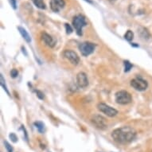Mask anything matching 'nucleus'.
Masks as SVG:
<instances>
[{
  "mask_svg": "<svg viewBox=\"0 0 152 152\" xmlns=\"http://www.w3.org/2000/svg\"><path fill=\"white\" fill-rule=\"evenodd\" d=\"M131 85L137 91H144L148 87V83L142 78L136 77L131 80Z\"/></svg>",
  "mask_w": 152,
  "mask_h": 152,
  "instance_id": "423d86ee",
  "label": "nucleus"
},
{
  "mask_svg": "<svg viewBox=\"0 0 152 152\" xmlns=\"http://www.w3.org/2000/svg\"><path fill=\"white\" fill-rule=\"evenodd\" d=\"M65 6V0H50V8L53 12H59Z\"/></svg>",
  "mask_w": 152,
  "mask_h": 152,
  "instance_id": "1a4fd4ad",
  "label": "nucleus"
},
{
  "mask_svg": "<svg viewBox=\"0 0 152 152\" xmlns=\"http://www.w3.org/2000/svg\"><path fill=\"white\" fill-rule=\"evenodd\" d=\"M133 37H134V34H133V32H132V30H127V32H126V34H124V38L127 41H128V42L132 41Z\"/></svg>",
  "mask_w": 152,
  "mask_h": 152,
  "instance_id": "2eb2a0df",
  "label": "nucleus"
},
{
  "mask_svg": "<svg viewBox=\"0 0 152 152\" xmlns=\"http://www.w3.org/2000/svg\"><path fill=\"white\" fill-rule=\"evenodd\" d=\"M132 68V65L128 61H124V71L125 72H129Z\"/></svg>",
  "mask_w": 152,
  "mask_h": 152,
  "instance_id": "a211bd4d",
  "label": "nucleus"
},
{
  "mask_svg": "<svg viewBox=\"0 0 152 152\" xmlns=\"http://www.w3.org/2000/svg\"><path fill=\"white\" fill-rule=\"evenodd\" d=\"M0 84H1V86L3 88V89L6 91V92H7L8 95H10V92H9V91H8L7 87V85H6V84H5V80H4V78H3V75H2V74H1V76H0Z\"/></svg>",
  "mask_w": 152,
  "mask_h": 152,
  "instance_id": "f3484780",
  "label": "nucleus"
},
{
  "mask_svg": "<svg viewBox=\"0 0 152 152\" xmlns=\"http://www.w3.org/2000/svg\"><path fill=\"white\" fill-rule=\"evenodd\" d=\"M42 41L45 43V45L49 46V47H53L55 45V42L50 34H48L46 33H42V36H41Z\"/></svg>",
  "mask_w": 152,
  "mask_h": 152,
  "instance_id": "9b49d317",
  "label": "nucleus"
},
{
  "mask_svg": "<svg viewBox=\"0 0 152 152\" xmlns=\"http://www.w3.org/2000/svg\"><path fill=\"white\" fill-rule=\"evenodd\" d=\"M139 33H140V36L142 37V38H146V39H148L150 37V34L149 32L147 31V29H145L143 27H140V30H139Z\"/></svg>",
  "mask_w": 152,
  "mask_h": 152,
  "instance_id": "4468645a",
  "label": "nucleus"
},
{
  "mask_svg": "<svg viewBox=\"0 0 152 152\" xmlns=\"http://www.w3.org/2000/svg\"><path fill=\"white\" fill-rule=\"evenodd\" d=\"M10 1V3L11 7H13L14 10H16L17 9V3H16V0H9Z\"/></svg>",
  "mask_w": 152,
  "mask_h": 152,
  "instance_id": "b1692460",
  "label": "nucleus"
},
{
  "mask_svg": "<svg viewBox=\"0 0 152 152\" xmlns=\"http://www.w3.org/2000/svg\"><path fill=\"white\" fill-rule=\"evenodd\" d=\"M33 3L34 4L37 8L39 9H42V10H44L45 9V4L44 3V0H32Z\"/></svg>",
  "mask_w": 152,
  "mask_h": 152,
  "instance_id": "ddd939ff",
  "label": "nucleus"
},
{
  "mask_svg": "<svg viewBox=\"0 0 152 152\" xmlns=\"http://www.w3.org/2000/svg\"><path fill=\"white\" fill-rule=\"evenodd\" d=\"M92 122L99 129H104V128H106V126H107V124H106V120L101 115H94L92 118Z\"/></svg>",
  "mask_w": 152,
  "mask_h": 152,
  "instance_id": "6e6552de",
  "label": "nucleus"
},
{
  "mask_svg": "<svg viewBox=\"0 0 152 152\" xmlns=\"http://www.w3.org/2000/svg\"><path fill=\"white\" fill-rule=\"evenodd\" d=\"M97 108L100 112H102V113L105 114V115H107V116H109V117L115 116V115L118 114L117 110H115V108L110 107V106L107 105L106 104H104V103H100V104H98Z\"/></svg>",
  "mask_w": 152,
  "mask_h": 152,
  "instance_id": "39448f33",
  "label": "nucleus"
},
{
  "mask_svg": "<svg viewBox=\"0 0 152 152\" xmlns=\"http://www.w3.org/2000/svg\"><path fill=\"white\" fill-rule=\"evenodd\" d=\"M63 56L69 61L71 64L74 65H77L78 63L80 62V58L77 54V53L69 50H66L63 53Z\"/></svg>",
  "mask_w": 152,
  "mask_h": 152,
  "instance_id": "0eeeda50",
  "label": "nucleus"
},
{
  "mask_svg": "<svg viewBox=\"0 0 152 152\" xmlns=\"http://www.w3.org/2000/svg\"><path fill=\"white\" fill-rule=\"evenodd\" d=\"M34 126L36 127V128L38 130V132H40V133H42V132H44L45 126H44V124H43L42 122H35Z\"/></svg>",
  "mask_w": 152,
  "mask_h": 152,
  "instance_id": "dca6fc26",
  "label": "nucleus"
},
{
  "mask_svg": "<svg viewBox=\"0 0 152 152\" xmlns=\"http://www.w3.org/2000/svg\"><path fill=\"white\" fill-rule=\"evenodd\" d=\"M18 75V72L17 69H14L11 70V72H10V76H11L13 78L17 77Z\"/></svg>",
  "mask_w": 152,
  "mask_h": 152,
  "instance_id": "5701e85b",
  "label": "nucleus"
},
{
  "mask_svg": "<svg viewBox=\"0 0 152 152\" xmlns=\"http://www.w3.org/2000/svg\"><path fill=\"white\" fill-rule=\"evenodd\" d=\"M4 145H5V147L6 149H7V152H13V147H11V145H10L9 142L5 141V142H4Z\"/></svg>",
  "mask_w": 152,
  "mask_h": 152,
  "instance_id": "6ab92c4d",
  "label": "nucleus"
},
{
  "mask_svg": "<svg viewBox=\"0 0 152 152\" xmlns=\"http://www.w3.org/2000/svg\"><path fill=\"white\" fill-rule=\"evenodd\" d=\"M86 25H87V22H86L85 17L83 15H78L75 16L72 19V26H73V27L75 28V30L77 31V34L79 36L82 35V29Z\"/></svg>",
  "mask_w": 152,
  "mask_h": 152,
  "instance_id": "f03ea898",
  "label": "nucleus"
},
{
  "mask_svg": "<svg viewBox=\"0 0 152 152\" xmlns=\"http://www.w3.org/2000/svg\"><path fill=\"white\" fill-rule=\"evenodd\" d=\"M136 136V132L131 127H122L112 132V137L120 144H127L132 142Z\"/></svg>",
  "mask_w": 152,
  "mask_h": 152,
  "instance_id": "f257e3e1",
  "label": "nucleus"
},
{
  "mask_svg": "<svg viewBox=\"0 0 152 152\" xmlns=\"http://www.w3.org/2000/svg\"><path fill=\"white\" fill-rule=\"evenodd\" d=\"M65 30H66V33H67V34H70L71 33H72V28L71 27V26H70L69 24L65 23Z\"/></svg>",
  "mask_w": 152,
  "mask_h": 152,
  "instance_id": "aec40b11",
  "label": "nucleus"
},
{
  "mask_svg": "<svg viewBox=\"0 0 152 152\" xmlns=\"http://www.w3.org/2000/svg\"><path fill=\"white\" fill-rule=\"evenodd\" d=\"M77 83L80 88H86L88 85V80L87 75L85 72H80L77 75Z\"/></svg>",
  "mask_w": 152,
  "mask_h": 152,
  "instance_id": "9d476101",
  "label": "nucleus"
},
{
  "mask_svg": "<svg viewBox=\"0 0 152 152\" xmlns=\"http://www.w3.org/2000/svg\"><path fill=\"white\" fill-rule=\"evenodd\" d=\"M115 102L119 104H127L132 101V95L129 92L124 90H121L120 92H117L115 93Z\"/></svg>",
  "mask_w": 152,
  "mask_h": 152,
  "instance_id": "7ed1b4c3",
  "label": "nucleus"
},
{
  "mask_svg": "<svg viewBox=\"0 0 152 152\" xmlns=\"http://www.w3.org/2000/svg\"><path fill=\"white\" fill-rule=\"evenodd\" d=\"M9 137H10V139L11 140V141H12V142H16L18 141V137L16 136V135H15V133H11V134H10Z\"/></svg>",
  "mask_w": 152,
  "mask_h": 152,
  "instance_id": "4be33fe9",
  "label": "nucleus"
},
{
  "mask_svg": "<svg viewBox=\"0 0 152 152\" xmlns=\"http://www.w3.org/2000/svg\"><path fill=\"white\" fill-rule=\"evenodd\" d=\"M36 94H37V97L39 98L40 100H43V99L45 98L44 93L41 92V91H39V90H36Z\"/></svg>",
  "mask_w": 152,
  "mask_h": 152,
  "instance_id": "412c9836",
  "label": "nucleus"
},
{
  "mask_svg": "<svg viewBox=\"0 0 152 152\" xmlns=\"http://www.w3.org/2000/svg\"><path fill=\"white\" fill-rule=\"evenodd\" d=\"M18 30L19 33H20L21 35H22V37L25 39L26 42L30 43V42H31V37H30V36L29 35L27 31H26L24 28L22 27V26H18Z\"/></svg>",
  "mask_w": 152,
  "mask_h": 152,
  "instance_id": "f8f14e48",
  "label": "nucleus"
},
{
  "mask_svg": "<svg viewBox=\"0 0 152 152\" xmlns=\"http://www.w3.org/2000/svg\"><path fill=\"white\" fill-rule=\"evenodd\" d=\"M85 2H87V3H92V1H91V0H85Z\"/></svg>",
  "mask_w": 152,
  "mask_h": 152,
  "instance_id": "393cba45",
  "label": "nucleus"
},
{
  "mask_svg": "<svg viewBox=\"0 0 152 152\" xmlns=\"http://www.w3.org/2000/svg\"><path fill=\"white\" fill-rule=\"evenodd\" d=\"M95 48H96V45L94 43L88 42L81 43L79 45V50L84 57H88V55L92 54V53L94 52Z\"/></svg>",
  "mask_w": 152,
  "mask_h": 152,
  "instance_id": "20e7f679",
  "label": "nucleus"
}]
</instances>
